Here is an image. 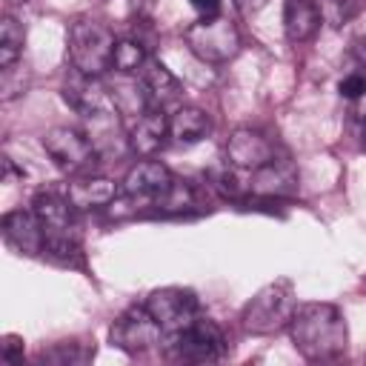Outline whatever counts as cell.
Here are the masks:
<instances>
[{"label": "cell", "mask_w": 366, "mask_h": 366, "mask_svg": "<svg viewBox=\"0 0 366 366\" xmlns=\"http://www.w3.org/2000/svg\"><path fill=\"white\" fill-rule=\"evenodd\" d=\"M289 335L295 349L312 363L337 360L349 346L346 320L335 303H300L289 320Z\"/></svg>", "instance_id": "1"}, {"label": "cell", "mask_w": 366, "mask_h": 366, "mask_svg": "<svg viewBox=\"0 0 366 366\" xmlns=\"http://www.w3.org/2000/svg\"><path fill=\"white\" fill-rule=\"evenodd\" d=\"M31 212L37 214L43 229V254L69 266H80L83 246H80V229L74 220L77 209L69 203V197L54 189H43L34 194Z\"/></svg>", "instance_id": "2"}, {"label": "cell", "mask_w": 366, "mask_h": 366, "mask_svg": "<svg viewBox=\"0 0 366 366\" xmlns=\"http://www.w3.org/2000/svg\"><path fill=\"white\" fill-rule=\"evenodd\" d=\"M114 43V31L94 17H77L69 26V60L89 77H100L106 69H112Z\"/></svg>", "instance_id": "3"}, {"label": "cell", "mask_w": 366, "mask_h": 366, "mask_svg": "<svg viewBox=\"0 0 366 366\" xmlns=\"http://www.w3.org/2000/svg\"><path fill=\"white\" fill-rule=\"evenodd\" d=\"M295 309H297V297H295L292 280H274V283L263 286L243 306L240 320L249 335H272V332H280L283 326H289Z\"/></svg>", "instance_id": "4"}, {"label": "cell", "mask_w": 366, "mask_h": 366, "mask_svg": "<svg viewBox=\"0 0 366 366\" xmlns=\"http://www.w3.org/2000/svg\"><path fill=\"white\" fill-rule=\"evenodd\" d=\"M226 355L223 329L209 317H194L186 329L169 335L166 357L174 363H212Z\"/></svg>", "instance_id": "5"}, {"label": "cell", "mask_w": 366, "mask_h": 366, "mask_svg": "<svg viewBox=\"0 0 366 366\" xmlns=\"http://www.w3.org/2000/svg\"><path fill=\"white\" fill-rule=\"evenodd\" d=\"M183 40L194 57H200L203 63H212V66L229 63L240 51V34H237L234 23L220 14L200 17L192 26H186Z\"/></svg>", "instance_id": "6"}, {"label": "cell", "mask_w": 366, "mask_h": 366, "mask_svg": "<svg viewBox=\"0 0 366 366\" xmlns=\"http://www.w3.org/2000/svg\"><path fill=\"white\" fill-rule=\"evenodd\" d=\"M43 149L54 160L57 169L66 174H86L94 172V163L100 160L97 149L86 137V132L69 129V126H54L43 134Z\"/></svg>", "instance_id": "7"}, {"label": "cell", "mask_w": 366, "mask_h": 366, "mask_svg": "<svg viewBox=\"0 0 366 366\" xmlns=\"http://www.w3.org/2000/svg\"><path fill=\"white\" fill-rule=\"evenodd\" d=\"M163 326L154 320V315L143 306H129L109 329V340L112 346L129 352V355H137V352H146L152 346H157L163 340Z\"/></svg>", "instance_id": "8"}, {"label": "cell", "mask_w": 366, "mask_h": 366, "mask_svg": "<svg viewBox=\"0 0 366 366\" xmlns=\"http://www.w3.org/2000/svg\"><path fill=\"white\" fill-rule=\"evenodd\" d=\"M174 180H177V177H174L160 160L143 157V160H137V163L126 172V177H123V183H120V197H129V200H134L137 206H140V203L157 206V203L172 192Z\"/></svg>", "instance_id": "9"}, {"label": "cell", "mask_w": 366, "mask_h": 366, "mask_svg": "<svg viewBox=\"0 0 366 366\" xmlns=\"http://www.w3.org/2000/svg\"><path fill=\"white\" fill-rule=\"evenodd\" d=\"M146 309L154 315V320L163 326L166 335H174L200 315V300L192 289L166 286V289H154L146 297Z\"/></svg>", "instance_id": "10"}, {"label": "cell", "mask_w": 366, "mask_h": 366, "mask_svg": "<svg viewBox=\"0 0 366 366\" xmlns=\"http://www.w3.org/2000/svg\"><path fill=\"white\" fill-rule=\"evenodd\" d=\"M226 160L234 169L257 172L260 166L274 160V143L266 134H260V132H254L249 126H240L226 140Z\"/></svg>", "instance_id": "11"}, {"label": "cell", "mask_w": 366, "mask_h": 366, "mask_svg": "<svg viewBox=\"0 0 366 366\" xmlns=\"http://www.w3.org/2000/svg\"><path fill=\"white\" fill-rule=\"evenodd\" d=\"M66 197L77 212H92V209L112 206L120 197V186L94 172L71 174V180L66 183Z\"/></svg>", "instance_id": "12"}, {"label": "cell", "mask_w": 366, "mask_h": 366, "mask_svg": "<svg viewBox=\"0 0 366 366\" xmlns=\"http://www.w3.org/2000/svg\"><path fill=\"white\" fill-rule=\"evenodd\" d=\"M86 120V137L92 140V146L97 149L100 157H120L129 149V134H123L120 120H117V106L83 114Z\"/></svg>", "instance_id": "13"}, {"label": "cell", "mask_w": 366, "mask_h": 366, "mask_svg": "<svg viewBox=\"0 0 366 366\" xmlns=\"http://www.w3.org/2000/svg\"><path fill=\"white\" fill-rule=\"evenodd\" d=\"M140 83H143V92L149 97V109H177L180 100H183V86L180 80L160 63V60H146V66L140 69Z\"/></svg>", "instance_id": "14"}, {"label": "cell", "mask_w": 366, "mask_h": 366, "mask_svg": "<svg viewBox=\"0 0 366 366\" xmlns=\"http://www.w3.org/2000/svg\"><path fill=\"white\" fill-rule=\"evenodd\" d=\"M63 100H66L80 117L114 106V100L109 97L106 86H100L97 77H89V74L77 71L74 66H71V74H69V80H66V86H63Z\"/></svg>", "instance_id": "15"}, {"label": "cell", "mask_w": 366, "mask_h": 366, "mask_svg": "<svg viewBox=\"0 0 366 366\" xmlns=\"http://www.w3.org/2000/svg\"><path fill=\"white\" fill-rule=\"evenodd\" d=\"M169 137V117L160 109H146L137 114L134 126L129 129V149L140 157H152L166 146Z\"/></svg>", "instance_id": "16"}, {"label": "cell", "mask_w": 366, "mask_h": 366, "mask_svg": "<svg viewBox=\"0 0 366 366\" xmlns=\"http://www.w3.org/2000/svg\"><path fill=\"white\" fill-rule=\"evenodd\" d=\"M0 229H3L6 243L11 249H17L20 254H40L43 252V229H40V220L34 212H26V209L6 212L0 220Z\"/></svg>", "instance_id": "17"}, {"label": "cell", "mask_w": 366, "mask_h": 366, "mask_svg": "<svg viewBox=\"0 0 366 366\" xmlns=\"http://www.w3.org/2000/svg\"><path fill=\"white\" fill-rule=\"evenodd\" d=\"M320 6L317 0H283V31L289 43H306L320 29Z\"/></svg>", "instance_id": "18"}, {"label": "cell", "mask_w": 366, "mask_h": 366, "mask_svg": "<svg viewBox=\"0 0 366 366\" xmlns=\"http://www.w3.org/2000/svg\"><path fill=\"white\" fill-rule=\"evenodd\" d=\"M252 192L257 197H292L297 194V177L292 172L289 163H280L277 157L266 166H260L257 172H252Z\"/></svg>", "instance_id": "19"}, {"label": "cell", "mask_w": 366, "mask_h": 366, "mask_svg": "<svg viewBox=\"0 0 366 366\" xmlns=\"http://www.w3.org/2000/svg\"><path fill=\"white\" fill-rule=\"evenodd\" d=\"M212 129V120L203 109L197 106H177L169 117V134L177 140V143H197L209 134Z\"/></svg>", "instance_id": "20"}, {"label": "cell", "mask_w": 366, "mask_h": 366, "mask_svg": "<svg viewBox=\"0 0 366 366\" xmlns=\"http://www.w3.org/2000/svg\"><path fill=\"white\" fill-rule=\"evenodd\" d=\"M94 357V346L77 343V340H60L37 355V363H54V366H83Z\"/></svg>", "instance_id": "21"}, {"label": "cell", "mask_w": 366, "mask_h": 366, "mask_svg": "<svg viewBox=\"0 0 366 366\" xmlns=\"http://www.w3.org/2000/svg\"><path fill=\"white\" fill-rule=\"evenodd\" d=\"M23 43H26V29L11 14H6L0 20V69H6V66L20 60Z\"/></svg>", "instance_id": "22"}, {"label": "cell", "mask_w": 366, "mask_h": 366, "mask_svg": "<svg viewBox=\"0 0 366 366\" xmlns=\"http://www.w3.org/2000/svg\"><path fill=\"white\" fill-rule=\"evenodd\" d=\"M149 60V51L140 40L134 37H123L114 43V57H112V66L120 71V74H137Z\"/></svg>", "instance_id": "23"}, {"label": "cell", "mask_w": 366, "mask_h": 366, "mask_svg": "<svg viewBox=\"0 0 366 366\" xmlns=\"http://www.w3.org/2000/svg\"><path fill=\"white\" fill-rule=\"evenodd\" d=\"M26 86H29V71H26V66H20V60L0 69V97L6 103L14 100L17 94H23Z\"/></svg>", "instance_id": "24"}, {"label": "cell", "mask_w": 366, "mask_h": 366, "mask_svg": "<svg viewBox=\"0 0 366 366\" xmlns=\"http://www.w3.org/2000/svg\"><path fill=\"white\" fill-rule=\"evenodd\" d=\"M209 183H212L223 197H229V200H240V197H243V186H240L237 174L229 169V160H226V166L209 172Z\"/></svg>", "instance_id": "25"}, {"label": "cell", "mask_w": 366, "mask_h": 366, "mask_svg": "<svg viewBox=\"0 0 366 366\" xmlns=\"http://www.w3.org/2000/svg\"><path fill=\"white\" fill-rule=\"evenodd\" d=\"M360 9H363V0H326V11L335 26H343L352 17H357Z\"/></svg>", "instance_id": "26"}, {"label": "cell", "mask_w": 366, "mask_h": 366, "mask_svg": "<svg viewBox=\"0 0 366 366\" xmlns=\"http://www.w3.org/2000/svg\"><path fill=\"white\" fill-rule=\"evenodd\" d=\"M337 92L349 100H360L366 94V71H352L337 83Z\"/></svg>", "instance_id": "27"}, {"label": "cell", "mask_w": 366, "mask_h": 366, "mask_svg": "<svg viewBox=\"0 0 366 366\" xmlns=\"http://www.w3.org/2000/svg\"><path fill=\"white\" fill-rule=\"evenodd\" d=\"M23 357V340L17 335H6L0 343V360L3 363H17Z\"/></svg>", "instance_id": "28"}, {"label": "cell", "mask_w": 366, "mask_h": 366, "mask_svg": "<svg viewBox=\"0 0 366 366\" xmlns=\"http://www.w3.org/2000/svg\"><path fill=\"white\" fill-rule=\"evenodd\" d=\"M352 51H355V57H357V60H363V63H366V23L355 31V37H352Z\"/></svg>", "instance_id": "29"}, {"label": "cell", "mask_w": 366, "mask_h": 366, "mask_svg": "<svg viewBox=\"0 0 366 366\" xmlns=\"http://www.w3.org/2000/svg\"><path fill=\"white\" fill-rule=\"evenodd\" d=\"M203 17H214V14H220V0H189Z\"/></svg>", "instance_id": "30"}, {"label": "cell", "mask_w": 366, "mask_h": 366, "mask_svg": "<svg viewBox=\"0 0 366 366\" xmlns=\"http://www.w3.org/2000/svg\"><path fill=\"white\" fill-rule=\"evenodd\" d=\"M237 3H240L243 9H260V6L266 3V0H237Z\"/></svg>", "instance_id": "31"}, {"label": "cell", "mask_w": 366, "mask_h": 366, "mask_svg": "<svg viewBox=\"0 0 366 366\" xmlns=\"http://www.w3.org/2000/svg\"><path fill=\"white\" fill-rule=\"evenodd\" d=\"M357 117H360V123L366 126V94H363V103L357 106Z\"/></svg>", "instance_id": "32"}, {"label": "cell", "mask_w": 366, "mask_h": 366, "mask_svg": "<svg viewBox=\"0 0 366 366\" xmlns=\"http://www.w3.org/2000/svg\"><path fill=\"white\" fill-rule=\"evenodd\" d=\"M6 3H11V6H20V3H29V0H6Z\"/></svg>", "instance_id": "33"}]
</instances>
